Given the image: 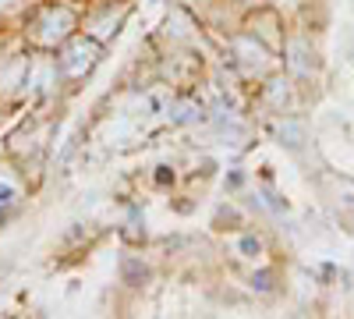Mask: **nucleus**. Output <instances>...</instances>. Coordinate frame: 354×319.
<instances>
[{
  "mask_svg": "<svg viewBox=\"0 0 354 319\" xmlns=\"http://www.w3.org/2000/svg\"><path fill=\"white\" fill-rule=\"evenodd\" d=\"M252 287H259V291L270 295V291H273V273H270V270H266V273H255V277H252Z\"/></svg>",
  "mask_w": 354,
  "mask_h": 319,
  "instance_id": "nucleus-5",
  "label": "nucleus"
},
{
  "mask_svg": "<svg viewBox=\"0 0 354 319\" xmlns=\"http://www.w3.org/2000/svg\"><path fill=\"white\" fill-rule=\"evenodd\" d=\"M277 135H280V138H290V142H287L290 149H294V146H301V142H305V128H301V125H294V121L280 125V128H277Z\"/></svg>",
  "mask_w": 354,
  "mask_h": 319,
  "instance_id": "nucleus-4",
  "label": "nucleus"
},
{
  "mask_svg": "<svg viewBox=\"0 0 354 319\" xmlns=\"http://www.w3.org/2000/svg\"><path fill=\"white\" fill-rule=\"evenodd\" d=\"M15 202H18V185H15V178L0 174V217H4Z\"/></svg>",
  "mask_w": 354,
  "mask_h": 319,
  "instance_id": "nucleus-3",
  "label": "nucleus"
},
{
  "mask_svg": "<svg viewBox=\"0 0 354 319\" xmlns=\"http://www.w3.org/2000/svg\"><path fill=\"white\" fill-rule=\"evenodd\" d=\"M96 61H100V43L93 39V36H82V39H71L68 46H64V53H61V71L68 75V78H82V75H88L96 68Z\"/></svg>",
  "mask_w": 354,
  "mask_h": 319,
  "instance_id": "nucleus-2",
  "label": "nucleus"
},
{
  "mask_svg": "<svg viewBox=\"0 0 354 319\" xmlns=\"http://www.w3.org/2000/svg\"><path fill=\"white\" fill-rule=\"evenodd\" d=\"M71 28H75V15L68 8H43L32 21V39L39 46H57L71 36Z\"/></svg>",
  "mask_w": 354,
  "mask_h": 319,
  "instance_id": "nucleus-1",
  "label": "nucleus"
},
{
  "mask_svg": "<svg viewBox=\"0 0 354 319\" xmlns=\"http://www.w3.org/2000/svg\"><path fill=\"white\" fill-rule=\"evenodd\" d=\"M241 248H245V252H255V255H259V241H255V238H245V241H241Z\"/></svg>",
  "mask_w": 354,
  "mask_h": 319,
  "instance_id": "nucleus-6",
  "label": "nucleus"
},
{
  "mask_svg": "<svg viewBox=\"0 0 354 319\" xmlns=\"http://www.w3.org/2000/svg\"><path fill=\"white\" fill-rule=\"evenodd\" d=\"M252 4H266V0H252Z\"/></svg>",
  "mask_w": 354,
  "mask_h": 319,
  "instance_id": "nucleus-7",
  "label": "nucleus"
}]
</instances>
